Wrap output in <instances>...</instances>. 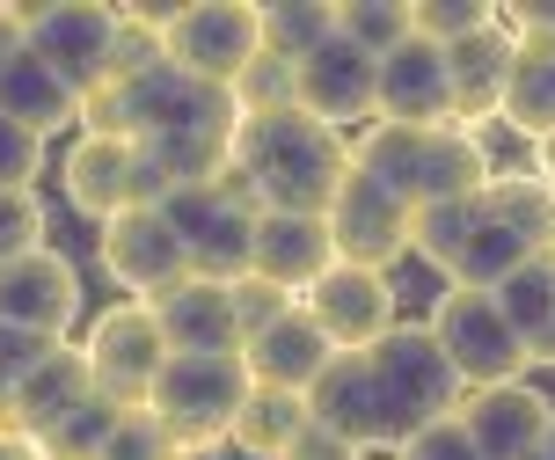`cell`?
<instances>
[{
	"label": "cell",
	"mask_w": 555,
	"mask_h": 460,
	"mask_svg": "<svg viewBox=\"0 0 555 460\" xmlns=\"http://www.w3.org/2000/svg\"><path fill=\"white\" fill-rule=\"evenodd\" d=\"M168 453H176V438L162 432L154 409H125L117 432H111V446H103V460H168Z\"/></svg>",
	"instance_id": "36"
},
{
	"label": "cell",
	"mask_w": 555,
	"mask_h": 460,
	"mask_svg": "<svg viewBox=\"0 0 555 460\" xmlns=\"http://www.w3.org/2000/svg\"><path fill=\"white\" fill-rule=\"evenodd\" d=\"M52 248V213L37 190H0V264Z\"/></svg>",
	"instance_id": "34"
},
{
	"label": "cell",
	"mask_w": 555,
	"mask_h": 460,
	"mask_svg": "<svg viewBox=\"0 0 555 460\" xmlns=\"http://www.w3.org/2000/svg\"><path fill=\"white\" fill-rule=\"evenodd\" d=\"M330 234H336V264L388 271V264L410 256V205L351 162V176L336 183V205H330Z\"/></svg>",
	"instance_id": "11"
},
{
	"label": "cell",
	"mask_w": 555,
	"mask_h": 460,
	"mask_svg": "<svg viewBox=\"0 0 555 460\" xmlns=\"http://www.w3.org/2000/svg\"><path fill=\"white\" fill-rule=\"evenodd\" d=\"M498 125H512L519 139H555V29H527L512 44V81H504Z\"/></svg>",
	"instance_id": "24"
},
{
	"label": "cell",
	"mask_w": 555,
	"mask_h": 460,
	"mask_svg": "<svg viewBox=\"0 0 555 460\" xmlns=\"http://www.w3.org/2000/svg\"><path fill=\"white\" fill-rule=\"evenodd\" d=\"M410 23L424 44H461V37H475V29H490L498 23V8L490 0H410Z\"/></svg>",
	"instance_id": "35"
},
{
	"label": "cell",
	"mask_w": 555,
	"mask_h": 460,
	"mask_svg": "<svg viewBox=\"0 0 555 460\" xmlns=\"http://www.w3.org/2000/svg\"><path fill=\"white\" fill-rule=\"evenodd\" d=\"M359 460H373V453H359Z\"/></svg>",
	"instance_id": "48"
},
{
	"label": "cell",
	"mask_w": 555,
	"mask_h": 460,
	"mask_svg": "<svg viewBox=\"0 0 555 460\" xmlns=\"http://www.w3.org/2000/svg\"><path fill=\"white\" fill-rule=\"evenodd\" d=\"M431 336H439L446 366L461 373V387H498V380H527V344L504 322V307L475 285H446L431 299Z\"/></svg>",
	"instance_id": "6"
},
{
	"label": "cell",
	"mask_w": 555,
	"mask_h": 460,
	"mask_svg": "<svg viewBox=\"0 0 555 460\" xmlns=\"http://www.w3.org/2000/svg\"><path fill=\"white\" fill-rule=\"evenodd\" d=\"M242 358H249V380H256V387H285V395H307L314 380L330 373L336 344L322 336V322L307 315L300 299H293V307H285L271 329H256L249 344H242Z\"/></svg>",
	"instance_id": "19"
},
{
	"label": "cell",
	"mask_w": 555,
	"mask_h": 460,
	"mask_svg": "<svg viewBox=\"0 0 555 460\" xmlns=\"http://www.w3.org/2000/svg\"><path fill=\"white\" fill-rule=\"evenodd\" d=\"M300 307L322 322V336H330L336 352H373V344L402 322V307H395V278L388 271H359V264H336Z\"/></svg>",
	"instance_id": "14"
},
{
	"label": "cell",
	"mask_w": 555,
	"mask_h": 460,
	"mask_svg": "<svg viewBox=\"0 0 555 460\" xmlns=\"http://www.w3.org/2000/svg\"><path fill=\"white\" fill-rule=\"evenodd\" d=\"M512 29H504V8L490 29H475V37H461V44H446V88H453V125H468V132H482V125H498L504 110V81H512Z\"/></svg>",
	"instance_id": "18"
},
{
	"label": "cell",
	"mask_w": 555,
	"mask_h": 460,
	"mask_svg": "<svg viewBox=\"0 0 555 460\" xmlns=\"http://www.w3.org/2000/svg\"><path fill=\"white\" fill-rule=\"evenodd\" d=\"M168 460H197V453H183V446H176V453H168Z\"/></svg>",
	"instance_id": "47"
},
{
	"label": "cell",
	"mask_w": 555,
	"mask_h": 460,
	"mask_svg": "<svg viewBox=\"0 0 555 460\" xmlns=\"http://www.w3.org/2000/svg\"><path fill=\"white\" fill-rule=\"evenodd\" d=\"M242 183L256 190L263 213H322L330 219L336 183L351 176V139L314 125L307 110H278V117H242L234 125V154Z\"/></svg>",
	"instance_id": "1"
},
{
	"label": "cell",
	"mask_w": 555,
	"mask_h": 460,
	"mask_svg": "<svg viewBox=\"0 0 555 460\" xmlns=\"http://www.w3.org/2000/svg\"><path fill=\"white\" fill-rule=\"evenodd\" d=\"M300 110L330 132H351V125H373L380 117V59L359 52V44H314L300 59Z\"/></svg>",
	"instance_id": "12"
},
{
	"label": "cell",
	"mask_w": 555,
	"mask_h": 460,
	"mask_svg": "<svg viewBox=\"0 0 555 460\" xmlns=\"http://www.w3.org/2000/svg\"><path fill=\"white\" fill-rule=\"evenodd\" d=\"M490 299L504 307V322L519 329V344H533V336L548 329V315H555V248H548V256H527V264L504 278Z\"/></svg>",
	"instance_id": "30"
},
{
	"label": "cell",
	"mask_w": 555,
	"mask_h": 460,
	"mask_svg": "<svg viewBox=\"0 0 555 460\" xmlns=\"http://www.w3.org/2000/svg\"><path fill=\"white\" fill-rule=\"evenodd\" d=\"M59 190H66V205L81 219H117V213H132L139 197H132V139H74L66 146V162H59Z\"/></svg>",
	"instance_id": "21"
},
{
	"label": "cell",
	"mask_w": 555,
	"mask_h": 460,
	"mask_svg": "<svg viewBox=\"0 0 555 460\" xmlns=\"http://www.w3.org/2000/svg\"><path fill=\"white\" fill-rule=\"evenodd\" d=\"M81 403H95L88 352H81V344H52V352L37 358V373L15 387V403H8V417H0V432H23V438L44 446V438H52Z\"/></svg>",
	"instance_id": "17"
},
{
	"label": "cell",
	"mask_w": 555,
	"mask_h": 460,
	"mask_svg": "<svg viewBox=\"0 0 555 460\" xmlns=\"http://www.w3.org/2000/svg\"><path fill=\"white\" fill-rule=\"evenodd\" d=\"M234 110L242 117H278V110H300V66L293 59H278V52H256L242 74H234Z\"/></svg>",
	"instance_id": "32"
},
{
	"label": "cell",
	"mask_w": 555,
	"mask_h": 460,
	"mask_svg": "<svg viewBox=\"0 0 555 460\" xmlns=\"http://www.w3.org/2000/svg\"><path fill=\"white\" fill-rule=\"evenodd\" d=\"M0 322L66 344V329L81 322V271L59 248H37V256L0 264Z\"/></svg>",
	"instance_id": "13"
},
{
	"label": "cell",
	"mask_w": 555,
	"mask_h": 460,
	"mask_svg": "<svg viewBox=\"0 0 555 460\" xmlns=\"http://www.w3.org/2000/svg\"><path fill=\"white\" fill-rule=\"evenodd\" d=\"M227 299H234V329H242V344H249L256 329H271L278 315H285V307H293V293H278L271 278H234V285H227Z\"/></svg>",
	"instance_id": "37"
},
{
	"label": "cell",
	"mask_w": 555,
	"mask_h": 460,
	"mask_svg": "<svg viewBox=\"0 0 555 460\" xmlns=\"http://www.w3.org/2000/svg\"><path fill=\"white\" fill-rule=\"evenodd\" d=\"M249 271L271 278L278 293L307 299L322 278L336 271V234H330V219H322V213H256Z\"/></svg>",
	"instance_id": "16"
},
{
	"label": "cell",
	"mask_w": 555,
	"mask_h": 460,
	"mask_svg": "<svg viewBox=\"0 0 555 460\" xmlns=\"http://www.w3.org/2000/svg\"><path fill=\"white\" fill-rule=\"evenodd\" d=\"M278 460H359V453H351V446H344V438H336L330 424H314V417H307L300 438H293V446H285Z\"/></svg>",
	"instance_id": "41"
},
{
	"label": "cell",
	"mask_w": 555,
	"mask_h": 460,
	"mask_svg": "<svg viewBox=\"0 0 555 460\" xmlns=\"http://www.w3.org/2000/svg\"><path fill=\"white\" fill-rule=\"evenodd\" d=\"M373 380H380V395H388V409H395V432H402V446H410L424 424H439V417H453L461 409V373L446 366V352H439V336L424 322H395L380 344H373Z\"/></svg>",
	"instance_id": "5"
},
{
	"label": "cell",
	"mask_w": 555,
	"mask_h": 460,
	"mask_svg": "<svg viewBox=\"0 0 555 460\" xmlns=\"http://www.w3.org/2000/svg\"><path fill=\"white\" fill-rule=\"evenodd\" d=\"M461 432L475 438L482 460H527L555 424V403L533 387V380H498V387H468L461 395Z\"/></svg>",
	"instance_id": "15"
},
{
	"label": "cell",
	"mask_w": 555,
	"mask_h": 460,
	"mask_svg": "<svg viewBox=\"0 0 555 460\" xmlns=\"http://www.w3.org/2000/svg\"><path fill=\"white\" fill-rule=\"evenodd\" d=\"M527 256H548V248H527L504 219H490V213H475V234H468V248H461V264H453V278L446 285H475V293H498L504 278L519 271Z\"/></svg>",
	"instance_id": "27"
},
{
	"label": "cell",
	"mask_w": 555,
	"mask_h": 460,
	"mask_svg": "<svg viewBox=\"0 0 555 460\" xmlns=\"http://www.w3.org/2000/svg\"><path fill=\"white\" fill-rule=\"evenodd\" d=\"M37 176H44V139L0 117V190H37Z\"/></svg>",
	"instance_id": "38"
},
{
	"label": "cell",
	"mask_w": 555,
	"mask_h": 460,
	"mask_svg": "<svg viewBox=\"0 0 555 460\" xmlns=\"http://www.w3.org/2000/svg\"><path fill=\"white\" fill-rule=\"evenodd\" d=\"M351 162L373 183H388L410 213L446 205V197H482L498 176L482 132H468V125H365L351 139Z\"/></svg>",
	"instance_id": "2"
},
{
	"label": "cell",
	"mask_w": 555,
	"mask_h": 460,
	"mask_svg": "<svg viewBox=\"0 0 555 460\" xmlns=\"http://www.w3.org/2000/svg\"><path fill=\"white\" fill-rule=\"evenodd\" d=\"M482 213L504 219L527 248H555V183H541L533 168H512V176H490L482 190Z\"/></svg>",
	"instance_id": "25"
},
{
	"label": "cell",
	"mask_w": 555,
	"mask_h": 460,
	"mask_svg": "<svg viewBox=\"0 0 555 460\" xmlns=\"http://www.w3.org/2000/svg\"><path fill=\"white\" fill-rule=\"evenodd\" d=\"M249 358L242 352H168L162 380L146 409L162 417V432L183 446V453H212L234 438V417L249 403Z\"/></svg>",
	"instance_id": "3"
},
{
	"label": "cell",
	"mask_w": 555,
	"mask_h": 460,
	"mask_svg": "<svg viewBox=\"0 0 555 460\" xmlns=\"http://www.w3.org/2000/svg\"><path fill=\"white\" fill-rule=\"evenodd\" d=\"M527 366H555V315H548V329L527 344Z\"/></svg>",
	"instance_id": "44"
},
{
	"label": "cell",
	"mask_w": 555,
	"mask_h": 460,
	"mask_svg": "<svg viewBox=\"0 0 555 460\" xmlns=\"http://www.w3.org/2000/svg\"><path fill=\"white\" fill-rule=\"evenodd\" d=\"M95 256H103V278L125 285L132 299H162L191 278V256H183V234L168 227L162 205H132L95 227Z\"/></svg>",
	"instance_id": "9"
},
{
	"label": "cell",
	"mask_w": 555,
	"mask_h": 460,
	"mask_svg": "<svg viewBox=\"0 0 555 460\" xmlns=\"http://www.w3.org/2000/svg\"><path fill=\"white\" fill-rule=\"evenodd\" d=\"M395 460H482V453H475V438L461 432V417H439V424H424L410 446H395Z\"/></svg>",
	"instance_id": "40"
},
{
	"label": "cell",
	"mask_w": 555,
	"mask_h": 460,
	"mask_svg": "<svg viewBox=\"0 0 555 460\" xmlns=\"http://www.w3.org/2000/svg\"><path fill=\"white\" fill-rule=\"evenodd\" d=\"M15 52H29V15L23 8H0V66H8Z\"/></svg>",
	"instance_id": "42"
},
{
	"label": "cell",
	"mask_w": 555,
	"mask_h": 460,
	"mask_svg": "<svg viewBox=\"0 0 555 460\" xmlns=\"http://www.w3.org/2000/svg\"><path fill=\"white\" fill-rule=\"evenodd\" d=\"M29 15V52L52 66L74 95H95L111 81V44H117V8L103 0H59V8H23Z\"/></svg>",
	"instance_id": "10"
},
{
	"label": "cell",
	"mask_w": 555,
	"mask_h": 460,
	"mask_svg": "<svg viewBox=\"0 0 555 460\" xmlns=\"http://www.w3.org/2000/svg\"><path fill=\"white\" fill-rule=\"evenodd\" d=\"M373 125H453V88H446V52L424 37H402L380 59V117Z\"/></svg>",
	"instance_id": "20"
},
{
	"label": "cell",
	"mask_w": 555,
	"mask_h": 460,
	"mask_svg": "<svg viewBox=\"0 0 555 460\" xmlns=\"http://www.w3.org/2000/svg\"><path fill=\"white\" fill-rule=\"evenodd\" d=\"M527 460H555V424H548V438H541V446H533Z\"/></svg>",
	"instance_id": "46"
},
{
	"label": "cell",
	"mask_w": 555,
	"mask_h": 460,
	"mask_svg": "<svg viewBox=\"0 0 555 460\" xmlns=\"http://www.w3.org/2000/svg\"><path fill=\"white\" fill-rule=\"evenodd\" d=\"M475 213H482V197L416 205V213H410V256H424L431 271L453 278V264H461V248H468V234H475Z\"/></svg>",
	"instance_id": "28"
},
{
	"label": "cell",
	"mask_w": 555,
	"mask_h": 460,
	"mask_svg": "<svg viewBox=\"0 0 555 460\" xmlns=\"http://www.w3.org/2000/svg\"><path fill=\"white\" fill-rule=\"evenodd\" d=\"M0 117H15L23 132H37L44 146H52L66 125H81V95L59 81L37 52H15L8 66H0Z\"/></svg>",
	"instance_id": "23"
},
{
	"label": "cell",
	"mask_w": 555,
	"mask_h": 460,
	"mask_svg": "<svg viewBox=\"0 0 555 460\" xmlns=\"http://www.w3.org/2000/svg\"><path fill=\"white\" fill-rule=\"evenodd\" d=\"M307 424V395H285V387H249V403H242V417H234V453L249 460H278L293 438H300Z\"/></svg>",
	"instance_id": "26"
},
{
	"label": "cell",
	"mask_w": 555,
	"mask_h": 460,
	"mask_svg": "<svg viewBox=\"0 0 555 460\" xmlns=\"http://www.w3.org/2000/svg\"><path fill=\"white\" fill-rule=\"evenodd\" d=\"M330 37H336V0H263V52L300 66Z\"/></svg>",
	"instance_id": "29"
},
{
	"label": "cell",
	"mask_w": 555,
	"mask_h": 460,
	"mask_svg": "<svg viewBox=\"0 0 555 460\" xmlns=\"http://www.w3.org/2000/svg\"><path fill=\"white\" fill-rule=\"evenodd\" d=\"M168 227L183 234V256H191V278H212V285H234L249 278V248H256V190L242 183V168L227 162L212 183L176 190L162 205Z\"/></svg>",
	"instance_id": "4"
},
{
	"label": "cell",
	"mask_w": 555,
	"mask_h": 460,
	"mask_svg": "<svg viewBox=\"0 0 555 460\" xmlns=\"http://www.w3.org/2000/svg\"><path fill=\"white\" fill-rule=\"evenodd\" d=\"M117 417H125V409L103 403V395H95V403H81L52 438H44V460H103V446H111V432H117Z\"/></svg>",
	"instance_id": "33"
},
{
	"label": "cell",
	"mask_w": 555,
	"mask_h": 460,
	"mask_svg": "<svg viewBox=\"0 0 555 460\" xmlns=\"http://www.w3.org/2000/svg\"><path fill=\"white\" fill-rule=\"evenodd\" d=\"M533 176H541V183H555V139H541V146H533Z\"/></svg>",
	"instance_id": "45"
},
{
	"label": "cell",
	"mask_w": 555,
	"mask_h": 460,
	"mask_svg": "<svg viewBox=\"0 0 555 460\" xmlns=\"http://www.w3.org/2000/svg\"><path fill=\"white\" fill-rule=\"evenodd\" d=\"M168 66H183L212 88H234V74L263 52V8L256 0H191L162 29Z\"/></svg>",
	"instance_id": "8"
},
{
	"label": "cell",
	"mask_w": 555,
	"mask_h": 460,
	"mask_svg": "<svg viewBox=\"0 0 555 460\" xmlns=\"http://www.w3.org/2000/svg\"><path fill=\"white\" fill-rule=\"evenodd\" d=\"M336 37L373 52V59H388L402 37H416L410 0H336Z\"/></svg>",
	"instance_id": "31"
},
{
	"label": "cell",
	"mask_w": 555,
	"mask_h": 460,
	"mask_svg": "<svg viewBox=\"0 0 555 460\" xmlns=\"http://www.w3.org/2000/svg\"><path fill=\"white\" fill-rule=\"evenodd\" d=\"M0 460H44V446L23 432H0Z\"/></svg>",
	"instance_id": "43"
},
{
	"label": "cell",
	"mask_w": 555,
	"mask_h": 460,
	"mask_svg": "<svg viewBox=\"0 0 555 460\" xmlns=\"http://www.w3.org/2000/svg\"><path fill=\"white\" fill-rule=\"evenodd\" d=\"M88 352V373H95V395L117 409H146L154 395V380L168 366V344H162V322H154V307L146 299H117L103 307L81 336Z\"/></svg>",
	"instance_id": "7"
},
{
	"label": "cell",
	"mask_w": 555,
	"mask_h": 460,
	"mask_svg": "<svg viewBox=\"0 0 555 460\" xmlns=\"http://www.w3.org/2000/svg\"><path fill=\"white\" fill-rule=\"evenodd\" d=\"M44 352H52V336H29V329H8V322H0V417H8L15 387L37 373V358H44Z\"/></svg>",
	"instance_id": "39"
},
{
	"label": "cell",
	"mask_w": 555,
	"mask_h": 460,
	"mask_svg": "<svg viewBox=\"0 0 555 460\" xmlns=\"http://www.w3.org/2000/svg\"><path fill=\"white\" fill-rule=\"evenodd\" d=\"M154 322H162L168 352H242V329H234V299L212 278H183L176 293L146 299Z\"/></svg>",
	"instance_id": "22"
}]
</instances>
